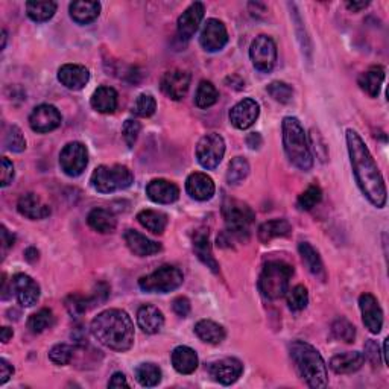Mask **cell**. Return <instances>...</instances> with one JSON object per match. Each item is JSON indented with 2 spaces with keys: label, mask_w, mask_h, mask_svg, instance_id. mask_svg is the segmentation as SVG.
Returning <instances> with one entry per match:
<instances>
[{
  "label": "cell",
  "mask_w": 389,
  "mask_h": 389,
  "mask_svg": "<svg viewBox=\"0 0 389 389\" xmlns=\"http://www.w3.org/2000/svg\"><path fill=\"white\" fill-rule=\"evenodd\" d=\"M370 5V2H347V8L350 11L353 13H358V11H362L365 10Z\"/></svg>",
  "instance_id": "91938a15"
},
{
  "label": "cell",
  "mask_w": 389,
  "mask_h": 389,
  "mask_svg": "<svg viewBox=\"0 0 389 389\" xmlns=\"http://www.w3.org/2000/svg\"><path fill=\"white\" fill-rule=\"evenodd\" d=\"M13 335H14V331L10 327H2V330H0V338H2L3 344H6L8 340L13 338Z\"/></svg>",
  "instance_id": "94428289"
},
{
  "label": "cell",
  "mask_w": 389,
  "mask_h": 389,
  "mask_svg": "<svg viewBox=\"0 0 389 389\" xmlns=\"http://www.w3.org/2000/svg\"><path fill=\"white\" fill-rule=\"evenodd\" d=\"M247 142H248V146H249L251 149H257L258 146L262 144V137H260V134L253 133V134H249Z\"/></svg>",
  "instance_id": "680465c9"
},
{
  "label": "cell",
  "mask_w": 389,
  "mask_h": 389,
  "mask_svg": "<svg viewBox=\"0 0 389 389\" xmlns=\"http://www.w3.org/2000/svg\"><path fill=\"white\" fill-rule=\"evenodd\" d=\"M347 148L350 154V161L353 174L363 197L367 198L372 206L383 208L386 206V184L383 175L372 158L368 146L354 129H347Z\"/></svg>",
  "instance_id": "6da1fadb"
},
{
  "label": "cell",
  "mask_w": 389,
  "mask_h": 389,
  "mask_svg": "<svg viewBox=\"0 0 389 389\" xmlns=\"http://www.w3.org/2000/svg\"><path fill=\"white\" fill-rule=\"evenodd\" d=\"M108 388H129L125 374H122V372H115L110 379Z\"/></svg>",
  "instance_id": "6f0895ef"
},
{
  "label": "cell",
  "mask_w": 389,
  "mask_h": 389,
  "mask_svg": "<svg viewBox=\"0 0 389 389\" xmlns=\"http://www.w3.org/2000/svg\"><path fill=\"white\" fill-rule=\"evenodd\" d=\"M267 93H270L275 101L280 104H289L294 96V88L283 81H274L267 85Z\"/></svg>",
  "instance_id": "c3c4849f"
},
{
  "label": "cell",
  "mask_w": 389,
  "mask_h": 389,
  "mask_svg": "<svg viewBox=\"0 0 389 389\" xmlns=\"http://www.w3.org/2000/svg\"><path fill=\"white\" fill-rule=\"evenodd\" d=\"M56 13L55 2H28L26 3V14L32 22L43 23L51 20Z\"/></svg>",
  "instance_id": "f35d334b"
},
{
  "label": "cell",
  "mask_w": 389,
  "mask_h": 389,
  "mask_svg": "<svg viewBox=\"0 0 389 389\" xmlns=\"http://www.w3.org/2000/svg\"><path fill=\"white\" fill-rule=\"evenodd\" d=\"M249 58L258 72H271L277 63V46L274 40L267 35L256 37L249 47Z\"/></svg>",
  "instance_id": "30bf717a"
},
{
  "label": "cell",
  "mask_w": 389,
  "mask_h": 389,
  "mask_svg": "<svg viewBox=\"0 0 389 389\" xmlns=\"http://www.w3.org/2000/svg\"><path fill=\"white\" fill-rule=\"evenodd\" d=\"M322 199V190L320 189V185L312 184L307 188L301 194H299L297 199V207L301 210V212H309L316 204H320Z\"/></svg>",
  "instance_id": "b9f144b4"
},
{
  "label": "cell",
  "mask_w": 389,
  "mask_h": 389,
  "mask_svg": "<svg viewBox=\"0 0 389 389\" xmlns=\"http://www.w3.org/2000/svg\"><path fill=\"white\" fill-rule=\"evenodd\" d=\"M13 288L15 290V297L23 307H32L37 304L40 294H42L38 283L26 274H15L13 277Z\"/></svg>",
  "instance_id": "ac0fdd59"
},
{
  "label": "cell",
  "mask_w": 389,
  "mask_h": 389,
  "mask_svg": "<svg viewBox=\"0 0 389 389\" xmlns=\"http://www.w3.org/2000/svg\"><path fill=\"white\" fill-rule=\"evenodd\" d=\"M90 331L97 342L119 353L128 351L134 344V324L125 311H104L90 324Z\"/></svg>",
  "instance_id": "7a4b0ae2"
},
{
  "label": "cell",
  "mask_w": 389,
  "mask_h": 389,
  "mask_svg": "<svg viewBox=\"0 0 389 389\" xmlns=\"http://www.w3.org/2000/svg\"><path fill=\"white\" fill-rule=\"evenodd\" d=\"M172 309L178 316L185 318V316L190 313V301L185 297H178L174 299Z\"/></svg>",
  "instance_id": "f5cc1de1"
},
{
  "label": "cell",
  "mask_w": 389,
  "mask_h": 389,
  "mask_svg": "<svg viewBox=\"0 0 389 389\" xmlns=\"http://www.w3.org/2000/svg\"><path fill=\"white\" fill-rule=\"evenodd\" d=\"M14 180V166L6 157H2V188L10 185Z\"/></svg>",
  "instance_id": "db71d44e"
},
{
  "label": "cell",
  "mask_w": 389,
  "mask_h": 389,
  "mask_svg": "<svg viewBox=\"0 0 389 389\" xmlns=\"http://www.w3.org/2000/svg\"><path fill=\"white\" fill-rule=\"evenodd\" d=\"M6 281H8V280H6V275L3 274V281H2V283H3V285H2V298H3V299H6L8 297H10V295H8V286H6Z\"/></svg>",
  "instance_id": "be15d7a7"
},
{
  "label": "cell",
  "mask_w": 389,
  "mask_h": 389,
  "mask_svg": "<svg viewBox=\"0 0 389 389\" xmlns=\"http://www.w3.org/2000/svg\"><path fill=\"white\" fill-rule=\"evenodd\" d=\"M298 251L304 265L307 266V270H309L313 275H316V277H324V265L318 251H316L309 242L299 243Z\"/></svg>",
  "instance_id": "d590c367"
},
{
  "label": "cell",
  "mask_w": 389,
  "mask_h": 389,
  "mask_svg": "<svg viewBox=\"0 0 389 389\" xmlns=\"http://www.w3.org/2000/svg\"><path fill=\"white\" fill-rule=\"evenodd\" d=\"M184 281L183 272L176 266L165 265L152 274L144 275L139 280V286L148 294H169L180 288Z\"/></svg>",
  "instance_id": "ba28073f"
},
{
  "label": "cell",
  "mask_w": 389,
  "mask_h": 389,
  "mask_svg": "<svg viewBox=\"0 0 389 389\" xmlns=\"http://www.w3.org/2000/svg\"><path fill=\"white\" fill-rule=\"evenodd\" d=\"M225 156V140L221 134L210 133L204 137H201V140L197 144V158L198 163L207 169L213 170L216 169Z\"/></svg>",
  "instance_id": "9c48e42d"
},
{
  "label": "cell",
  "mask_w": 389,
  "mask_h": 389,
  "mask_svg": "<svg viewBox=\"0 0 389 389\" xmlns=\"http://www.w3.org/2000/svg\"><path fill=\"white\" fill-rule=\"evenodd\" d=\"M283 146L289 161L299 170H311L313 166V158L309 148V142L304 133V128L297 117L283 119Z\"/></svg>",
  "instance_id": "277c9868"
},
{
  "label": "cell",
  "mask_w": 389,
  "mask_h": 389,
  "mask_svg": "<svg viewBox=\"0 0 389 389\" xmlns=\"http://www.w3.org/2000/svg\"><path fill=\"white\" fill-rule=\"evenodd\" d=\"M292 362L295 365L298 376L311 388H326L329 385L327 365L321 353L304 340H294L289 345Z\"/></svg>",
  "instance_id": "3957f363"
},
{
  "label": "cell",
  "mask_w": 389,
  "mask_h": 389,
  "mask_svg": "<svg viewBox=\"0 0 389 389\" xmlns=\"http://www.w3.org/2000/svg\"><path fill=\"white\" fill-rule=\"evenodd\" d=\"M135 379L144 388L157 386L161 382V370L156 363H140L135 368Z\"/></svg>",
  "instance_id": "74e56055"
},
{
  "label": "cell",
  "mask_w": 389,
  "mask_h": 389,
  "mask_svg": "<svg viewBox=\"0 0 389 389\" xmlns=\"http://www.w3.org/2000/svg\"><path fill=\"white\" fill-rule=\"evenodd\" d=\"M90 183L93 189L99 193H113L128 189L134 183V175L124 165L99 166L92 174Z\"/></svg>",
  "instance_id": "8992f818"
},
{
  "label": "cell",
  "mask_w": 389,
  "mask_h": 389,
  "mask_svg": "<svg viewBox=\"0 0 389 389\" xmlns=\"http://www.w3.org/2000/svg\"><path fill=\"white\" fill-rule=\"evenodd\" d=\"M292 275H294V267L289 263L281 260L267 262L258 277V289L263 297L279 299L286 295Z\"/></svg>",
  "instance_id": "5b68a950"
},
{
  "label": "cell",
  "mask_w": 389,
  "mask_h": 389,
  "mask_svg": "<svg viewBox=\"0 0 389 389\" xmlns=\"http://www.w3.org/2000/svg\"><path fill=\"white\" fill-rule=\"evenodd\" d=\"M204 13H206L204 3L201 2L192 3L188 10L180 15V19H178L176 23L178 35H180L183 40H190L194 35V32L198 31L202 19H204Z\"/></svg>",
  "instance_id": "d6986e66"
},
{
  "label": "cell",
  "mask_w": 389,
  "mask_h": 389,
  "mask_svg": "<svg viewBox=\"0 0 389 389\" xmlns=\"http://www.w3.org/2000/svg\"><path fill=\"white\" fill-rule=\"evenodd\" d=\"M140 129H142L140 122L135 120V119L125 120L124 126H122V135H124V140H125V143H126L129 149L134 148L137 139H139Z\"/></svg>",
  "instance_id": "f907efd6"
},
{
  "label": "cell",
  "mask_w": 389,
  "mask_h": 389,
  "mask_svg": "<svg viewBox=\"0 0 389 389\" xmlns=\"http://www.w3.org/2000/svg\"><path fill=\"white\" fill-rule=\"evenodd\" d=\"M17 210L22 216L31 219V221H40V219L51 216V207L44 204L37 193L32 192L22 194L17 202Z\"/></svg>",
  "instance_id": "603a6c76"
},
{
  "label": "cell",
  "mask_w": 389,
  "mask_h": 389,
  "mask_svg": "<svg viewBox=\"0 0 389 389\" xmlns=\"http://www.w3.org/2000/svg\"><path fill=\"white\" fill-rule=\"evenodd\" d=\"M124 239H125V243L129 248V251L139 257H149L161 251L160 243L151 240L149 238L143 236L142 233L135 231V230H126Z\"/></svg>",
  "instance_id": "cb8c5ba5"
},
{
  "label": "cell",
  "mask_w": 389,
  "mask_h": 389,
  "mask_svg": "<svg viewBox=\"0 0 389 389\" xmlns=\"http://www.w3.org/2000/svg\"><path fill=\"white\" fill-rule=\"evenodd\" d=\"M199 43L207 52L222 51L225 44L229 43V32L225 24L217 19H208L201 31Z\"/></svg>",
  "instance_id": "4fadbf2b"
},
{
  "label": "cell",
  "mask_w": 389,
  "mask_h": 389,
  "mask_svg": "<svg viewBox=\"0 0 389 389\" xmlns=\"http://www.w3.org/2000/svg\"><path fill=\"white\" fill-rule=\"evenodd\" d=\"M137 221L154 234H163L167 226V216L163 212H157V210H142L137 215Z\"/></svg>",
  "instance_id": "e575fe53"
},
{
  "label": "cell",
  "mask_w": 389,
  "mask_h": 389,
  "mask_svg": "<svg viewBox=\"0 0 389 389\" xmlns=\"http://www.w3.org/2000/svg\"><path fill=\"white\" fill-rule=\"evenodd\" d=\"M157 110L156 97L149 93H143L137 97L133 105V113L139 117H151Z\"/></svg>",
  "instance_id": "f6af8a7d"
},
{
  "label": "cell",
  "mask_w": 389,
  "mask_h": 389,
  "mask_svg": "<svg viewBox=\"0 0 389 389\" xmlns=\"http://www.w3.org/2000/svg\"><path fill=\"white\" fill-rule=\"evenodd\" d=\"M87 224L90 225V229H93L97 233L110 234L116 230L117 219L110 212V210L93 208L87 216Z\"/></svg>",
  "instance_id": "f546056e"
},
{
  "label": "cell",
  "mask_w": 389,
  "mask_h": 389,
  "mask_svg": "<svg viewBox=\"0 0 389 389\" xmlns=\"http://www.w3.org/2000/svg\"><path fill=\"white\" fill-rule=\"evenodd\" d=\"M249 174V163L247 158L243 157H236L231 160V163L226 170V181L231 185L240 184Z\"/></svg>",
  "instance_id": "60d3db41"
},
{
  "label": "cell",
  "mask_w": 389,
  "mask_h": 389,
  "mask_svg": "<svg viewBox=\"0 0 389 389\" xmlns=\"http://www.w3.org/2000/svg\"><path fill=\"white\" fill-rule=\"evenodd\" d=\"M222 216L226 225V233L243 240L248 238L249 225L254 221V212L245 202L238 199H229L222 206Z\"/></svg>",
  "instance_id": "52a82bcc"
},
{
  "label": "cell",
  "mask_w": 389,
  "mask_h": 389,
  "mask_svg": "<svg viewBox=\"0 0 389 389\" xmlns=\"http://www.w3.org/2000/svg\"><path fill=\"white\" fill-rule=\"evenodd\" d=\"M243 372V363L236 358H225L210 365V376L221 385H233Z\"/></svg>",
  "instance_id": "e0dca14e"
},
{
  "label": "cell",
  "mask_w": 389,
  "mask_h": 389,
  "mask_svg": "<svg viewBox=\"0 0 389 389\" xmlns=\"http://www.w3.org/2000/svg\"><path fill=\"white\" fill-rule=\"evenodd\" d=\"M194 333L202 340V342L207 344H221L225 339V329L212 320H201L194 326Z\"/></svg>",
  "instance_id": "d6a6232c"
},
{
  "label": "cell",
  "mask_w": 389,
  "mask_h": 389,
  "mask_svg": "<svg viewBox=\"0 0 389 389\" xmlns=\"http://www.w3.org/2000/svg\"><path fill=\"white\" fill-rule=\"evenodd\" d=\"M73 353H75V348L67 344H58L55 345L51 351H49V359H51L55 365H67L73 359Z\"/></svg>",
  "instance_id": "681fc988"
},
{
  "label": "cell",
  "mask_w": 389,
  "mask_h": 389,
  "mask_svg": "<svg viewBox=\"0 0 389 389\" xmlns=\"http://www.w3.org/2000/svg\"><path fill=\"white\" fill-rule=\"evenodd\" d=\"M260 115V105L251 97H245L230 110V122L234 128L248 129L256 124Z\"/></svg>",
  "instance_id": "9a60e30c"
},
{
  "label": "cell",
  "mask_w": 389,
  "mask_h": 389,
  "mask_svg": "<svg viewBox=\"0 0 389 389\" xmlns=\"http://www.w3.org/2000/svg\"><path fill=\"white\" fill-rule=\"evenodd\" d=\"M88 165V151L84 143L70 142L60 154V167L69 176H79Z\"/></svg>",
  "instance_id": "8fae6325"
},
{
  "label": "cell",
  "mask_w": 389,
  "mask_h": 389,
  "mask_svg": "<svg viewBox=\"0 0 389 389\" xmlns=\"http://www.w3.org/2000/svg\"><path fill=\"white\" fill-rule=\"evenodd\" d=\"M63 122L61 113L53 105L42 104L32 110L29 116V125L32 131L38 134L51 133L58 128Z\"/></svg>",
  "instance_id": "7c38bea8"
},
{
  "label": "cell",
  "mask_w": 389,
  "mask_h": 389,
  "mask_svg": "<svg viewBox=\"0 0 389 389\" xmlns=\"http://www.w3.org/2000/svg\"><path fill=\"white\" fill-rule=\"evenodd\" d=\"M288 294V306L292 312H299L304 311L307 304H309V292L303 285H297L290 290L286 292Z\"/></svg>",
  "instance_id": "7bdbcfd3"
},
{
  "label": "cell",
  "mask_w": 389,
  "mask_h": 389,
  "mask_svg": "<svg viewBox=\"0 0 389 389\" xmlns=\"http://www.w3.org/2000/svg\"><path fill=\"white\" fill-rule=\"evenodd\" d=\"M14 374V367L6 359H0V385H5Z\"/></svg>",
  "instance_id": "11a10c76"
},
{
  "label": "cell",
  "mask_w": 389,
  "mask_h": 389,
  "mask_svg": "<svg viewBox=\"0 0 389 389\" xmlns=\"http://www.w3.org/2000/svg\"><path fill=\"white\" fill-rule=\"evenodd\" d=\"M385 81V69L382 66H372L359 76V85L370 97H377Z\"/></svg>",
  "instance_id": "1f68e13d"
},
{
  "label": "cell",
  "mask_w": 389,
  "mask_h": 389,
  "mask_svg": "<svg viewBox=\"0 0 389 389\" xmlns=\"http://www.w3.org/2000/svg\"><path fill=\"white\" fill-rule=\"evenodd\" d=\"M72 20L78 24H90L101 14L99 2H73L69 6Z\"/></svg>",
  "instance_id": "4dcf8cb0"
},
{
  "label": "cell",
  "mask_w": 389,
  "mask_h": 389,
  "mask_svg": "<svg viewBox=\"0 0 389 389\" xmlns=\"http://www.w3.org/2000/svg\"><path fill=\"white\" fill-rule=\"evenodd\" d=\"M190 73L188 70H170L166 72L163 78H161V92H163L167 97L174 101H180L188 94L189 87H190Z\"/></svg>",
  "instance_id": "5bb4252c"
},
{
  "label": "cell",
  "mask_w": 389,
  "mask_h": 389,
  "mask_svg": "<svg viewBox=\"0 0 389 389\" xmlns=\"http://www.w3.org/2000/svg\"><path fill=\"white\" fill-rule=\"evenodd\" d=\"M170 359H172L174 368L180 372V374H192V372H194V370L198 368V363H199L197 351L185 345L176 347L172 351Z\"/></svg>",
  "instance_id": "4316f807"
},
{
  "label": "cell",
  "mask_w": 389,
  "mask_h": 389,
  "mask_svg": "<svg viewBox=\"0 0 389 389\" xmlns=\"http://www.w3.org/2000/svg\"><path fill=\"white\" fill-rule=\"evenodd\" d=\"M5 146L8 151L11 152H23L26 149V139H24L23 133L20 131L19 126H10L5 135Z\"/></svg>",
  "instance_id": "7dc6e473"
},
{
  "label": "cell",
  "mask_w": 389,
  "mask_h": 389,
  "mask_svg": "<svg viewBox=\"0 0 389 389\" xmlns=\"http://www.w3.org/2000/svg\"><path fill=\"white\" fill-rule=\"evenodd\" d=\"M6 44V31H2V49H5Z\"/></svg>",
  "instance_id": "e7e4bbea"
},
{
  "label": "cell",
  "mask_w": 389,
  "mask_h": 389,
  "mask_svg": "<svg viewBox=\"0 0 389 389\" xmlns=\"http://www.w3.org/2000/svg\"><path fill=\"white\" fill-rule=\"evenodd\" d=\"M290 231L292 226L286 219H272V221H267L260 225V229H258V239L263 243H267L275 238L289 236Z\"/></svg>",
  "instance_id": "836d02e7"
},
{
  "label": "cell",
  "mask_w": 389,
  "mask_h": 389,
  "mask_svg": "<svg viewBox=\"0 0 389 389\" xmlns=\"http://www.w3.org/2000/svg\"><path fill=\"white\" fill-rule=\"evenodd\" d=\"M146 194H148L151 201L157 202V204H172V202L180 198V189L172 181L157 178V180H152L146 185Z\"/></svg>",
  "instance_id": "ffe728a7"
},
{
  "label": "cell",
  "mask_w": 389,
  "mask_h": 389,
  "mask_svg": "<svg viewBox=\"0 0 389 389\" xmlns=\"http://www.w3.org/2000/svg\"><path fill=\"white\" fill-rule=\"evenodd\" d=\"M193 249H194V254L198 256L199 260L204 263L210 271L215 272V274L219 272V265H217L216 258L213 256L212 243H210V238H208V230L199 229L198 231H194V234H193Z\"/></svg>",
  "instance_id": "d4e9b609"
},
{
  "label": "cell",
  "mask_w": 389,
  "mask_h": 389,
  "mask_svg": "<svg viewBox=\"0 0 389 389\" xmlns=\"http://www.w3.org/2000/svg\"><path fill=\"white\" fill-rule=\"evenodd\" d=\"M14 242H15V236H14V234L8 231V229H6L5 225H2V257H3V258L6 257L8 249L13 248Z\"/></svg>",
  "instance_id": "9f6ffc18"
},
{
  "label": "cell",
  "mask_w": 389,
  "mask_h": 389,
  "mask_svg": "<svg viewBox=\"0 0 389 389\" xmlns=\"http://www.w3.org/2000/svg\"><path fill=\"white\" fill-rule=\"evenodd\" d=\"M185 190L190 194V198L197 201H208L213 198L216 192L215 183L207 174L193 172L185 180Z\"/></svg>",
  "instance_id": "7402d4cb"
},
{
  "label": "cell",
  "mask_w": 389,
  "mask_h": 389,
  "mask_svg": "<svg viewBox=\"0 0 389 389\" xmlns=\"http://www.w3.org/2000/svg\"><path fill=\"white\" fill-rule=\"evenodd\" d=\"M55 322V316L51 309H42L37 313L31 315L28 320V329L31 333L38 335L44 331L46 329H51Z\"/></svg>",
  "instance_id": "ab89813d"
},
{
  "label": "cell",
  "mask_w": 389,
  "mask_h": 389,
  "mask_svg": "<svg viewBox=\"0 0 389 389\" xmlns=\"http://www.w3.org/2000/svg\"><path fill=\"white\" fill-rule=\"evenodd\" d=\"M90 104L93 110L97 113H102V115H111L117 108V92L113 87L102 85L99 88H96Z\"/></svg>",
  "instance_id": "f1b7e54d"
},
{
  "label": "cell",
  "mask_w": 389,
  "mask_h": 389,
  "mask_svg": "<svg viewBox=\"0 0 389 389\" xmlns=\"http://www.w3.org/2000/svg\"><path fill=\"white\" fill-rule=\"evenodd\" d=\"M137 322L139 327L148 335H156L165 326V316L158 307L152 304L142 306L137 312Z\"/></svg>",
  "instance_id": "484cf974"
},
{
  "label": "cell",
  "mask_w": 389,
  "mask_h": 389,
  "mask_svg": "<svg viewBox=\"0 0 389 389\" xmlns=\"http://www.w3.org/2000/svg\"><path fill=\"white\" fill-rule=\"evenodd\" d=\"M365 362V356L359 351H347L342 354H336L330 361V368L336 374H351L359 371Z\"/></svg>",
  "instance_id": "83f0119b"
},
{
  "label": "cell",
  "mask_w": 389,
  "mask_h": 389,
  "mask_svg": "<svg viewBox=\"0 0 389 389\" xmlns=\"http://www.w3.org/2000/svg\"><path fill=\"white\" fill-rule=\"evenodd\" d=\"M24 257H26V260L29 262H35L38 258V251L35 248H28L26 253H24Z\"/></svg>",
  "instance_id": "6125c7cd"
},
{
  "label": "cell",
  "mask_w": 389,
  "mask_h": 389,
  "mask_svg": "<svg viewBox=\"0 0 389 389\" xmlns=\"http://www.w3.org/2000/svg\"><path fill=\"white\" fill-rule=\"evenodd\" d=\"M58 81L69 90H83L90 81V72L79 64H64L58 70Z\"/></svg>",
  "instance_id": "44dd1931"
},
{
  "label": "cell",
  "mask_w": 389,
  "mask_h": 389,
  "mask_svg": "<svg viewBox=\"0 0 389 389\" xmlns=\"http://www.w3.org/2000/svg\"><path fill=\"white\" fill-rule=\"evenodd\" d=\"M217 99H219L217 88L210 83V81H201L197 88V94H194V104H197V107L201 110L210 108L217 102Z\"/></svg>",
  "instance_id": "8d00e7d4"
},
{
  "label": "cell",
  "mask_w": 389,
  "mask_h": 389,
  "mask_svg": "<svg viewBox=\"0 0 389 389\" xmlns=\"http://www.w3.org/2000/svg\"><path fill=\"white\" fill-rule=\"evenodd\" d=\"M359 307L362 312V321L372 335L380 333L383 327V311L377 298L371 294H362L359 297Z\"/></svg>",
  "instance_id": "2e32d148"
},
{
  "label": "cell",
  "mask_w": 389,
  "mask_h": 389,
  "mask_svg": "<svg viewBox=\"0 0 389 389\" xmlns=\"http://www.w3.org/2000/svg\"><path fill=\"white\" fill-rule=\"evenodd\" d=\"M331 331H333V336L339 340H344L347 344L354 342L356 329L350 321L344 318V316H340V318L335 320V322L331 324Z\"/></svg>",
  "instance_id": "ee69618b"
},
{
  "label": "cell",
  "mask_w": 389,
  "mask_h": 389,
  "mask_svg": "<svg viewBox=\"0 0 389 389\" xmlns=\"http://www.w3.org/2000/svg\"><path fill=\"white\" fill-rule=\"evenodd\" d=\"M365 359H368L372 367H380V363H382V353H380V348L376 340L370 339L365 344Z\"/></svg>",
  "instance_id": "816d5d0a"
},
{
  "label": "cell",
  "mask_w": 389,
  "mask_h": 389,
  "mask_svg": "<svg viewBox=\"0 0 389 389\" xmlns=\"http://www.w3.org/2000/svg\"><path fill=\"white\" fill-rule=\"evenodd\" d=\"M94 304L93 297H83V295H69L66 298V307L72 316H81Z\"/></svg>",
  "instance_id": "bcb514c9"
}]
</instances>
